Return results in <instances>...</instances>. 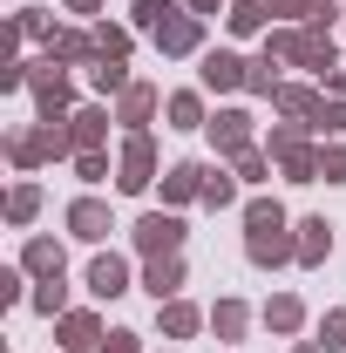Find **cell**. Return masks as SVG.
Instances as JSON below:
<instances>
[{
	"instance_id": "cell-28",
	"label": "cell",
	"mask_w": 346,
	"mask_h": 353,
	"mask_svg": "<svg viewBox=\"0 0 346 353\" xmlns=\"http://www.w3.org/2000/svg\"><path fill=\"white\" fill-rule=\"evenodd\" d=\"M231 197H238V183H231L224 170H204V204H211V211H224Z\"/></svg>"
},
{
	"instance_id": "cell-25",
	"label": "cell",
	"mask_w": 346,
	"mask_h": 353,
	"mask_svg": "<svg viewBox=\"0 0 346 353\" xmlns=\"http://www.w3.org/2000/svg\"><path fill=\"white\" fill-rule=\"evenodd\" d=\"M88 82L102 88V95H109V88H116V95H123V88H130V75H123V61H116V54H102V61H95V68H88Z\"/></svg>"
},
{
	"instance_id": "cell-5",
	"label": "cell",
	"mask_w": 346,
	"mask_h": 353,
	"mask_svg": "<svg viewBox=\"0 0 346 353\" xmlns=\"http://www.w3.org/2000/svg\"><path fill=\"white\" fill-rule=\"evenodd\" d=\"M204 130H211V143L224 150V157H238V150H252V116H245V109H217V116L204 123Z\"/></svg>"
},
{
	"instance_id": "cell-15",
	"label": "cell",
	"mask_w": 346,
	"mask_h": 353,
	"mask_svg": "<svg viewBox=\"0 0 346 353\" xmlns=\"http://www.w3.org/2000/svg\"><path fill=\"white\" fill-rule=\"evenodd\" d=\"M143 285H150V299H156V306L176 299V285H183V259H150V279H143Z\"/></svg>"
},
{
	"instance_id": "cell-2",
	"label": "cell",
	"mask_w": 346,
	"mask_h": 353,
	"mask_svg": "<svg viewBox=\"0 0 346 353\" xmlns=\"http://www.w3.org/2000/svg\"><path fill=\"white\" fill-rule=\"evenodd\" d=\"M265 157H278V170L292 176V183H319V150H305L299 123H285V130L265 136Z\"/></svg>"
},
{
	"instance_id": "cell-36",
	"label": "cell",
	"mask_w": 346,
	"mask_h": 353,
	"mask_svg": "<svg viewBox=\"0 0 346 353\" xmlns=\"http://www.w3.org/2000/svg\"><path fill=\"white\" fill-rule=\"evenodd\" d=\"M319 0H265V14H312Z\"/></svg>"
},
{
	"instance_id": "cell-3",
	"label": "cell",
	"mask_w": 346,
	"mask_h": 353,
	"mask_svg": "<svg viewBox=\"0 0 346 353\" xmlns=\"http://www.w3.org/2000/svg\"><path fill=\"white\" fill-rule=\"evenodd\" d=\"M136 252L176 259V252H183V218H176V211H150V218L136 224Z\"/></svg>"
},
{
	"instance_id": "cell-19",
	"label": "cell",
	"mask_w": 346,
	"mask_h": 353,
	"mask_svg": "<svg viewBox=\"0 0 346 353\" xmlns=\"http://www.w3.org/2000/svg\"><path fill=\"white\" fill-rule=\"evenodd\" d=\"M204 123H211V116H204V95H190V88L170 95V130H204Z\"/></svg>"
},
{
	"instance_id": "cell-1",
	"label": "cell",
	"mask_w": 346,
	"mask_h": 353,
	"mask_svg": "<svg viewBox=\"0 0 346 353\" xmlns=\"http://www.w3.org/2000/svg\"><path fill=\"white\" fill-rule=\"evenodd\" d=\"M245 252H252V265L299 259V238H285V211H278L272 197H258V204L245 211Z\"/></svg>"
},
{
	"instance_id": "cell-24",
	"label": "cell",
	"mask_w": 346,
	"mask_h": 353,
	"mask_svg": "<svg viewBox=\"0 0 346 353\" xmlns=\"http://www.w3.org/2000/svg\"><path fill=\"white\" fill-rule=\"evenodd\" d=\"M88 34H48V61H88Z\"/></svg>"
},
{
	"instance_id": "cell-41",
	"label": "cell",
	"mask_w": 346,
	"mask_h": 353,
	"mask_svg": "<svg viewBox=\"0 0 346 353\" xmlns=\"http://www.w3.org/2000/svg\"><path fill=\"white\" fill-rule=\"evenodd\" d=\"M299 353H319V340H305V347H299Z\"/></svg>"
},
{
	"instance_id": "cell-22",
	"label": "cell",
	"mask_w": 346,
	"mask_h": 353,
	"mask_svg": "<svg viewBox=\"0 0 346 353\" xmlns=\"http://www.w3.org/2000/svg\"><path fill=\"white\" fill-rule=\"evenodd\" d=\"M224 21H231V34H258L265 28V0H231Z\"/></svg>"
},
{
	"instance_id": "cell-16",
	"label": "cell",
	"mask_w": 346,
	"mask_h": 353,
	"mask_svg": "<svg viewBox=\"0 0 346 353\" xmlns=\"http://www.w3.org/2000/svg\"><path fill=\"white\" fill-rule=\"evenodd\" d=\"M102 136H109V116H102V109H82V116H68V143H75V157H82V150H95Z\"/></svg>"
},
{
	"instance_id": "cell-26",
	"label": "cell",
	"mask_w": 346,
	"mask_h": 353,
	"mask_svg": "<svg viewBox=\"0 0 346 353\" xmlns=\"http://www.w3.org/2000/svg\"><path fill=\"white\" fill-rule=\"evenodd\" d=\"M34 211H41V190H34V183H14V197H7V218H14V224H28Z\"/></svg>"
},
{
	"instance_id": "cell-6",
	"label": "cell",
	"mask_w": 346,
	"mask_h": 353,
	"mask_svg": "<svg viewBox=\"0 0 346 353\" xmlns=\"http://www.w3.org/2000/svg\"><path fill=\"white\" fill-rule=\"evenodd\" d=\"M28 82H34V102H41V123H61V109H68V95H75L68 75H61V68H34Z\"/></svg>"
},
{
	"instance_id": "cell-31",
	"label": "cell",
	"mask_w": 346,
	"mask_h": 353,
	"mask_svg": "<svg viewBox=\"0 0 346 353\" xmlns=\"http://www.w3.org/2000/svg\"><path fill=\"white\" fill-rule=\"evenodd\" d=\"M68 306V285L61 279H41V292H34V312H61Z\"/></svg>"
},
{
	"instance_id": "cell-21",
	"label": "cell",
	"mask_w": 346,
	"mask_h": 353,
	"mask_svg": "<svg viewBox=\"0 0 346 353\" xmlns=\"http://www.w3.org/2000/svg\"><path fill=\"white\" fill-rule=\"evenodd\" d=\"M163 333H170V340H190V333H197V306H183V299H163Z\"/></svg>"
},
{
	"instance_id": "cell-27",
	"label": "cell",
	"mask_w": 346,
	"mask_h": 353,
	"mask_svg": "<svg viewBox=\"0 0 346 353\" xmlns=\"http://www.w3.org/2000/svg\"><path fill=\"white\" fill-rule=\"evenodd\" d=\"M163 21H176V0H136V28H163Z\"/></svg>"
},
{
	"instance_id": "cell-13",
	"label": "cell",
	"mask_w": 346,
	"mask_h": 353,
	"mask_svg": "<svg viewBox=\"0 0 346 353\" xmlns=\"http://www.w3.org/2000/svg\"><path fill=\"white\" fill-rule=\"evenodd\" d=\"M285 116H299L305 130H312V116H319V88H305V82H278V95H272Z\"/></svg>"
},
{
	"instance_id": "cell-34",
	"label": "cell",
	"mask_w": 346,
	"mask_h": 353,
	"mask_svg": "<svg viewBox=\"0 0 346 353\" xmlns=\"http://www.w3.org/2000/svg\"><path fill=\"white\" fill-rule=\"evenodd\" d=\"M231 163H238V176H245V183H265V157H258V150H238Z\"/></svg>"
},
{
	"instance_id": "cell-8",
	"label": "cell",
	"mask_w": 346,
	"mask_h": 353,
	"mask_svg": "<svg viewBox=\"0 0 346 353\" xmlns=\"http://www.w3.org/2000/svg\"><path fill=\"white\" fill-rule=\"evenodd\" d=\"M197 41H204V14H176V21L156 28V48L163 54H197Z\"/></svg>"
},
{
	"instance_id": "cell-35",
	"label": "cell",
	"mask_w": 346,
	"mask_h": 353,
	"mask_svg": "<svg viewBox=\"0 0 346 353\" xmlns=\"http://www.w3.org/2000/svg\"><path fill=\"white\" fill-rule=\"evenodd\" d=\"M319 176L326 183H346V150H319Z\"/></svg>"
},
{
	"instance_id": "cell-38",
	"label": "cell",
	"mask_w": 346,
	"mask_h": 353,
	"mask_svg": "<svg viewBox=\"0 0 346 353\" xmlns=\"http://www.w3.org/2000/svg\"><path fill=\"white\" fill-rule=\"evenodd\" d=\"M326 88H340V95H346V61L333 68V75H326Z\"/></svg>"
},
{
	"instance_id": "cell-33",
	"label": "cell",
	"mask_w": 346,
	"mask_h": 353,
	"mask_svg": "<svg viewBox=\"0 0 346 353\" xmlns=\"http://www.w3.org/2000/svg\"><path fill=\"white\" fill-rule=\"evenodd\" d=\"M95 54H116V61H123V54H130V34H123V28H95Z\"/></svg>"
},
{
	"instance_id": "cell-29",
	"label": "cell",
	"mask_w": 346,
	"mask_h": 353,
	"mask_svg": "<svg viewBox=\"0 0 346 353\" xmlns=\"http://www.w3.org/2000/svg\"><path fill=\"white\" fill-rule=\"evenodd\" d=\"M319 347L333 353V347H346V306H333L326 319H319Z\"/></svg>"
},
{
	"instance_id": "cell-32",
	"label": "cell",
	"mask_w": 346,
	"mask_h": 353,
	"mask_svg": "<svg viewBox=\"0 0 346 353\" xmlns=\"http://www.w3.org/2000/svg\"><path fill=\"white\" fill-rule=\"evenodd\" d=\"M75 176H82V183H102V176H109V157H102V150H82V157H75Z\"/></svg>"
},
{
	"instance_id": "cell-39",
	"label": "cell",
	"mask_w": 346,
	"mask_h": 353,
	"mask_svg": "<svg viewBox=\"0 0 346 353\" xmlns=\"http://www.w3.org/2000/svg\"><path fill=\"white\" fill-rule=\"evenodd\" d=\"M68 7H75V14H95V7H102V0H68Z\"/></svg>"
},
{
	"instance_id": "cell-14",
	"label": "cell",
	"mask_w": 346,
	"mask_h": 353,
	"mask_svg": "<svg viewBox=\"0 0 346 353\" xmlns=\"http://www.w3.org/2000/svg\"><path fill=\"white\" fill-rule=\"evenodd\" d=\"M61 340H68V353H102L95 347V340H102L95 312H61Z\"/></svg>"
},
{
	"instance_id": "cell-40",
	"label": "cell",
	"mask_w": 346,
	"mask_h": 353,
	"mask_svg": "<svg viewBox=\"0 0 346 353\" xmlns=\"http://www.w3.org/2000/svg\"><path fill=\"white\" fill-rule=\"evenodd\" d=\"M190 7H197V14H217V7H224V0H190Z\"/></svg>"
},
{
	"instance_id": "cell-30",
	"label": "cell",
	"mask_w": 346,
	"mask_h": 353,
	"mask_svg": "<svg viewBox=\"0 0 346 353\" xmlns=\"http://www.w3.org/2000/svg\"><path fill=\"white\" fill-rule=\"evenodd\" d=\"M312 130H326V136H340V130H346V95H340V102H319Z\"/></svg>"
},
{
	"instance_id": "cell-23",
	"label": "cell",
	"mask_w": 346,
	"mask_h": 353,
	"mask_svg": "<svg viewBox=\"0 0 346 353\" xmlns=\"http://www.w3.org/2000/svg\"><path fill=\"white\" fill-rule=\"evenodd\" d=\"M245 319H252V312H245V299H217V312H211L217 340H238V333H245Z\"/></svg>"
},
{
	"instance_id": "cell-7",
	"label": "cell",
	"mask_w": 346,
	"mask_h": 353,
	"mask_svg": "<svg viewBox=\"0 0 346 353\" xmlns=\"http://www.w3.org/2000/svg\"><path fill=\"white\" fill-rule=\"evenodd\" d=\"M68 231H75L82 245H102V238L116 231V224H109V204H95V197H75V204H68Z\"/></svg>"
},
{
	"instance_id": "cell-18",
	"label": "cell",
	"mask_w": 346,
	"mask_h": 353,
	"mask_svg": "<svg viewBox=\"0 0 346 353\" xmlns=\"http://www.w3.org/2000/svg\"><path fill=\"white\" fill-rule=\"evenodd\" d=\"M21 265H28L34 279H61V272H68V265H61V245H54V238H34V245L21 252Z\"/></svg>"
},
{
	"instance_id": "cell-37",
	"label": "cell",
	"mask_w": 346,
	"mask_h": 353,
	"mask_svg": "<svg viewBox=\"0 0 346 353\" xmlns=\"http://www.w3.org/2000/svg\"><path fill=\"white\" fill-rule=\"evenodd\" d=\"M102 353H143V340H136V333H109V347Z\"/></svg>"
},
{
	"instance_id": "cell-9",
	"label": "cell",
	"mask_w": 346,
	"mask_h": 353,
	"mask_svg": "<svg viewBox=\"0 0 346 353\" xmlns=\"http://www.w3.org/2000/svg\"><path fill=\"white\" fill-rule=\"evenodd\" d=\"M88 292H95V299H123V292H130V265L116 259V252H102V259L88 265Z\"/></svg>"
},
{
	"instance_id": "cell-20",
	"label": "cell",
	"mask_w": 346,
	"mask_h": 353,
	"mask_svg": "<svg viewBox=\"0 0 346 353\" xmlns=\"http://www.w3.org/2000/svg\"><path fill=\"white\" fill-rule=\"evenodd\" d=\"M299 319H305V306L292 299V292H278V299L265 306V326H272V333H299Z\"/></svg>"
},
{
	"instance_id": "cell-4",
	"label": "cell",
	"mask_w": 346,
	"mask_h": 353,
	"mask_svg": "<svg viewBox=\"0 0 346 353\" xmlns=\"http://www.w3.org/2000/svg\"><path fill=\"white\" fill-rule=\"evenodd\" d=\"M116 183H123V190H150V183H156V143H150L143 130H130V143H123Z\"/></svg>"
},
{
	"instance_id": "cell-11",
	"label": "cell",
	"mask_w": 346,
	"mask_h": 353,
	"mask_svg": "<svg viewBox=\"0 0 346 353\" xmlns=\"http://www.w3.org/2000/svg\"><path fill=\"white\" fill-rule=\"evenodd\" d=\"M156 102H163V95H156L150 82H130V88H123V109H116V123H130V130H143V123L156 116Z\"/></svg>"
},
{
	"instance_id": "cell-12",
	"label": "cell",
	"mask_w": 346,
	"mask_h": 353,
	"mask_svg": "<svg viewBox=\"0 0 346 353\" xmlns=\"http://www.w3.org/2000/svg\"><path fill=\"white\" fill-rule=\"evenodd\" d=\"M252 82V61L238 54H204V88H245Z\"/></svg>"
},
{
	"instance_id": "cell-17",
	"label": "cell",
	"mask_w": 346,
	"mask_h": 353,
	"mask_svg": "<svg viewBox=\"0 0 346 353\" xmlns=\"http://www.w3.org/2000/svg\"><path fill=\"white\" fill-rule=\"evenodd\" d=\"M326 252H333V224H326V218H305L299 224V265H319Z\"/></svg>"
},
{
	"instance_id": "cell-10",
	"label": "cell",
	"mask_w": 346,
	"mask_h": 353,
	"mask_svg": "<svg viewBox=\"0 0 346 353\" xmlns=\"http://www.w3.org/2000/svg\"><path fill=\"white\" fill-rule=\"evenodd\" d=\"M204 197V163H170L163 170V204H190Z\"/></svg>"
}]
</instances>
